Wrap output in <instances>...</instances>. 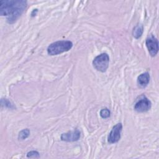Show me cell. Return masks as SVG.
<instances>
[{"mask_svg": "<svg viewBox=\"0 0 159 159\" xmlns=\"http://www.w3.org/2000/svg\"><path fill=\"white\" fill-rule=\"evenodd\" d=\"M150 81V75L148 72H145L140 75L137 78V84L139 87L143 88L147 86Z\"/></svg>", "mask_w": 159, "mask_h": 159, "instance_id": "8", "label": "cell"}, {"mask_svg": "<svg viewBox=\"0 0 159 159\" xmlns=\"http://www.w3.org/2000/svg\"><path fill=\"white\" fill-rule=\"evenodd\" d=\"M39 153L37 151H30L27 154V158H39Z\"/></svg>", "mask_w": 159, "mask_h": 159, "instance_id": "13", "label": "cell"}, {"mask_svg": "<svg viewBox=\"0 0 159 159\" xmlns=\"http://www.w3.org/2000/svg\"><path fill=\"white\" fill-rule=\"evenodd\" d=\"M122 130V125L121 123L116 124L111 129L107 137V141L109 143H114L117 142L120 139V134Z\"/></svg>", "mask_w": 159, "mask_h": 159, "instance_id": "5", "label": "cell"}, {"mask_svg": "<svg viewBox=\"0 0 159 159\" xmlns=\"http://www.w3.org/2000/svg\"><path fill=\"white\" fill-rule=\"evenodd\" d=\"M110 114H111V112L107 108L102 109L100 111V116L103 119H106V118L109 117H110Z\"/></svg>", "mask_w": 159, "mask_h": 159, "instance_id": "11", "label": "cell"}, {"mask_svg": "<svg viewBox=\"0 0 159 159\" xmlns=\"http://www.w3.org/2000/svg\"><path fill=\"white\" fill-rule=\"evenodd\" d=\"M150 101L145 96H141L134 105V109L138 112H145L148 111L151 107Z\"/></svg>", "mask_w": 159, "mask_h": 159, "instance_id": "4", "label": "cell"}, {"mask_svg": "<svg viewBox=\"0 0 159 159\" xmlns=\"http://www.w3.org/2000/svg\"><path fill=\"white\" fill-rule=\"evenodd\" d=\"M109 62V55L103 53L96 57L93 61V65L94 68L99 71L105 72L108 68Z\"/></svg>", "mask_w": 159, "mask_h": 159, "instance_id": "3", "label": "cell"}, {"mask_svg": "<svg viewBox=\"0 0 159 159\" xmlns=\"http://www.w3.org/2000/svg\"><path fill=\"white\" fill-rule=\"evenodd\" d=\"M1 105L2 106L7 107L10 109H14V105L7 99H1Z\"/></svg>", "mask_w": 159, "mask_h": 159, "instance_id": "12", "label": "cell"}, {"mask_svg": "<svg viewBox=\"0 0 159 159\" xmlns=\"http://www.w3.org/2000/svg\"><path fill=\"white\" fill-rule=\"evenodd\" d=\"M143 26L142 24H138L137 26H135L133 30L132 35L133 36L136 38L139 39L140 37L143 34Z\"/></svg>", "mask_w": 159, "mask_h": 159, "instance_id": "9", "label": "cell"}, {"mask_svg": "<svg viewBox=\"0 0 159 159\" xmlns=\"http://www.w3.org/2000/svg\"><path fill=\"white\" fill-rule=\"evenodd\" d=\"M146 46L152 57H155L158 51V40L153 35H150L146 39Z\"/></svg>", "mask_w": 159, "mask_h": 159, "instance_id": "6", "label": "cell"}, {"mask_svg": "<svg viewBox=\"0 0 159 159\" xmlns=\"http://www.w3.org/2000/svg\"><path fill=\"white\" fill-rule=\"evenodd\" d=\"M73 43L69 40H59L50 43L47 48V53L50 55H57L70 50Z\"/></svg>", "mask_w": 159, "mask_h": 159, "instance_id": "2", "label": "cell"}, {"mask_svg": "<svg viewBox=\"0 0 159 159\" xmlns=\"http://www.w3.org/2000/svg\"><path fill=\"white\" fill-rule=\"evenodd\" d=\"M30 134V130L28 129H25L21 130L18 135L19 140H24L27 139Z\"/></svg>", "mask_w": 159, "mask_h": 159, "instance_id": "10", "label": "cell"}, {"mask_svg": "<svg viewBox=\"0 0 159 159\" xmlns=\"http://www.w3.org/2000/svg\"><path fill=\"white\" fill-rule=\"evenodd\" d=\"M27 1L23 0H2L0 1V14L7 17L9 24L14 23L24 12Z\"/></svg>", "mask_w": 159, "mask_h": 159, "instance_id": "1", "label": "cell"}, {"mask_svg": "<svg viewBox=\"0 0 159 159\" xmlns=\"http://www.w3.org/2000/svg\"><path fill=\"white\" fill-rule=\"evenodd\" d=\"M80 138V132L75 130L66 133H63L61 135V140L65 142H75Z\"/></svg>", "mask_w": 159, "mask_h": 159, "instance_id": "7", "label": "cell"}]
</instances>
